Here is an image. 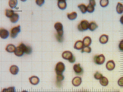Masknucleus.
I'll use <instances>...</instances> for the list:
<instances>
[{
	"label": "nucleus",
	"instance_id": "1",
	"mask_svg": "<svg viewBox=\"0 0 123 92\" xmlns=\"http://www.w3.org/2000/svg\"><path fill=\"white\" fill-rule=\"evenodd\" d=\"M54 27L57 31L58 38H62L63 35V26L62 24L60 22H57L54 25Z\"/></svg>",
	"mask_w": 123,
	"mask_h": 92
},
{
	"label": "nucleus",
	"instance_id": "2",
	"mask_svg": "<svg viewBox=\"0 0 123 92\" xmlns=\"http://www.w3.org/2000/svg\"><path fill=\"white\" fill-rule=\"evenodd\" d=\"M89 23L87 21L83 20L81 21L78 26V29L79 31H86L89 29Z\"/></svg>",
	"mask_w": 123,
	"mask_h": 92
},
{
	"label": "nucleus",
	"instance_id": "3",
	"mask_svg": "<svg viewBox=\"0 0 123 92\" xmlns=\"http://www.w3.org/2000/svg\"><path fill=\"white\" fill-rule=\"evenodd\" d=\"M65 69V64L61 62L58 63L56 65L55 71L57 74H62Z\"/></svg>",
	"mask_w": 123,
	"mask_h": 92
},
{
	"label": "nucleus",
	"instance_id": "4",
	"mask_svg": "<svg viewBox=\"0 0 123 92\" xmlns=\"http://www.w3.org/2000/svg\"><path fill=\"white\" fill-rule=\"evenodd\" d=\"M94 62L98 65H102L105 62V58L103 54L95 56L93 58Z\"/></svg>",
	"mask_w": 123,
	"mask_h": 92
},
{
	"label": "nucleus",
	"instance_id": "5",
	"mask_svg": "<svg viewBox=\"0 0 123 92\" xmlns=\"http://www.w3.org/2000/svg\"><path fill=\"white\" fill-rule=\"evenodd\" d=\"M20 25L14 27L11 31V37L13 39L16 38L19 33L20 32Z\"/></svg>",
	"mask_w": 123,
	"mask_h": 92
},
{
	"label": "nucleus",
	"instance_id": "6",
	"mask_svg": "<svg viewBox=\"0 0 123 92\" xmlns=\"http://www.w3.org/2000/svg\"><path fill=\"white\" fill-rule=\"evenodd\" d=\"M63 58L66 60H70L74 57L72 53L70 51H67L63 52L62 54Z\"/></svg>",
	"mask_w": 123,
	"mask_h": 92
},
{
	"label": "nucleus",
	"instance_id": "7",
	"mask_svg": "<svg viewBox=\"0 0 123 92\" xmlns=\"http://www.w3.org/2000/svg\"><path fill=\"white\" fill-rule=\"evenodd\" d=\"M23 50L25 53L27 54H30L32 52V49L29 46H26L23 43H21L19 45Z\"/></svg>",
	"mask_w": 123,
	"mask_h": 92
},
{
	"label": "nucleus",
	"instance_id": "8",
	"mask_svg": "<svg viewBox=\"0 0 123 92\" xmlns=\"http://www.w3.org/2000/svg\"><path fill=\"white\" fill-rule=\"evenodd\" d=\"M73 69L75 73L78 75H81L83 73V69L81 67L80 64L79 63L74 65Z\"/></svg>",
	"mask_w": 123,
	"mask_h": 92
},
{
	"label": "nucleus",
	"instance_id": "9",
	"mask_svg": "<svg viewBox=\"0 0 123 92\" xmlns=\"http://www.w3.org/2000/svg\"><path fill=\"white\" fill-rule=\"evenodd\" d=\"M9 36L8 31L3 28H1L0 30V36L2 39H5Z\"/></svg>",
	"mask_w": 123,
	"mask_h": 92
},
{
	"label": "nucleus",
	"instance_id": "10",
	"mask_svg": "<svg viewBox=\"0 0 123 92\" xmlns=\"http://www.w3.org/2000/svg\"><path fill=\"white\" fill-rule=\"evenodd\" d=\"M116 64L113 60H110L107 62L106 64L107 69L109 71H112L115 68Z\"/></svg>",
	"mask_w": 123,
	"mask_h": 92
},
{
	"label": "nucleus",
	"instance_id": "11",
	"mask_svg": "<svg viewBox=\"0 0 123 92\" xmlns=\"http://www.w3.org/2000/svg\"><path fill=\"white\" fill-rule=\"evenodd\" d=\"M82 79L81 77H76L74 78L72 80V84L74 86L78 87L81 84Z\"/></svg>",
	"mask_w": 123,
	"mask_h": 92
},
{
	"label": "nucleus",
	"instance_id": "12",
	"mask_svg": "<svg viewBox=\"0 0 123 92\" xmlns=\"http://www.w3.org/2000/svg\"><path fill=\"white\" fill-rule=\"evenodd\" d=\"M58 7L60 9L64 10L66 9L67 7L66 2L63 0H59L58 2Z\"/></svg>",
	"mask_w": 123,
	"mask_h": 92
},
{
	"label": "nucleus",
	"instance_id": "13",
	"mask_svg": "<svg viewBox=\"0 0 123 92\" xmlns=\"http://www.w3.org/2000/svg\"><path fill=\"white\" fill-rule=\"evenodd\" d=\"M29 81L30 83L33 85H37L40 82L39 77L36 76H33L29 78Z\"/></svg>",
	"mask_w": 123,
	"mask_h": 92
},
{
	"label": "nucleus",
	"instance_id": "14",
	"mask_svg": "<svg viewBox=\"0 0 123 92\" xmlns=\"http://www.w3.org/2000/svg\"><path fill=\"white\" fill-rule=\"evenodd\" d=\"M24 53V52L22 48L19 46L18 47H17L14 52L15 54L18 57L22 56Z\"/></svg>",
	"mask_w": 123,
	"mask_h": 92
},
{
	"label": "nucleus",
	"instance_id": "15",
	"mask_svg": "<svg viewBox=\"0 0 123 92\" xmlns=\"http://www.w3.org/2000/svg\"><path fill=\"white\" fill-rule=\"evenodd\" d=\"M84 45L83 42L81 40L77 41L75 44L74 48L77 50H80L82 49L84 47Z\"/></svg>",
	"mask_w": 123,
	"mask_h": 92
},
{
	"label": "nucleus",
	"instance_id": "16",
	"mask_svg": "<svg viewBox=\"0 0 123 92\" xmlns=\"http://www.w3.org/2000/svg\"><path fill=\"white\" fill-rule=\"evenodd\" d=\"M83 42L85 47H89L92 43V40L90 37L86 36L84 38Z\"/></svg>",
	"mask_w": 123,
	"mask_h": 92
},
{
	"label": "nucleus",
	"instance_id": "17",
	"mask_svg": "<svg viewBox=\"0 0 123 92\" xmlns=\"http://www.w3.org/2000/svg\"><path fill=\"white\" fill-rule=\"evenodd\" d=\"M109 39V36L108 35H103L100 36L99 38V41L101 43L105 44L108 42Z\"/></svg>",
	"mask_w": 123,
	"mask_h": 92
},
{
	"label": "nucleus",
	"instance_id": "18",
	"mask_svg": "<svg viewBox=\"0 0 123 92\" xmlns=\"http://www.w3.org/2000/svg\"><path fill=\"white\" fill-rule=\"evenodd\" d=\"M19 69L18 67L15 65H12L10 68V71L12 74L16 75L18 73Z\"/></svg>",
	"mask_w": 123,
	"mask_h": 92
},
{
	"label": "nucleus",
	"instance_id": "19",
	"mask_svg": "<svg viewBox=\"0 0 123 92\" xmlns=\"http://www.w3.org/2000/svg\"><path fill=\"white\" fill-rule=\"evenodd\" d=\"M16 47L14 45L10 44L8 45L6 48V50L10 53L14 52Z\"/></svg>",
	"mask_w": 123,
	"mask_h": 92
},
{
	"label": "nucleus",
	"instance_id": "20",
	"mask_svg": "<svg viewBox=\"0 0 123 92\" xmlns=\"http://www.w3.org/2000/svg\"><path fill=\"white\" fill-rule=\"evenodd\" d=\"M98 27V25L94 21H92L89 23V29L91 31H93Z\"/></svg>",
	"mask_w": 123,
	"mask_h": 92
},
{
	"label": "nucleus",
	"instance_id": "21",
	"mask_svg": "<svg viewBox=\"0 0 123 92\" xmlns=\"http://www.w3.org/2000/svg\"><path fill=\"white\" fill-rule=\"evenodd\" d=\"M100 83L102 85L106 86L108 85L109 83L108 79L105 77H103L100 80Z\"/></svg>",
	"mask_w": 123,
	"mask_h": 92
},
{
	"label": "nucleus",
	"instance_id": "22",
	"mask_svg": "<svg viewBox=\"0 0 123 92\" xmlns=\"http://www.w3.org/2000/svg\"><path fill=\"white\" fill-rule=\"evenodd\" d=\"M19 16L17 14L15 13L14 15L10 18L11 21L13 23H16L19 19Z\"/></svg>",
	"mask_w": 123,
	"mask_h": 92
},
{
	"label": "nucleus",
	"instance_id": "23",
	"mask_svg": "<svg viewBox=\"0 0 123 92\" xmlns=\"http://www.w3.org/2000/svg\"><path fill=\"white\" fill-rule=\"evenodd\" d=\"M117 12L119 14H121L123 12V5L122 4L118 3L116 7Z\"/></svg>",
	"mask_w": 123,
	"mask_h": 92
},
{
	"label": "nucleus",
	"instance_id": "24",
	"mask_svg": "<svg viewBox=\"0 0 123 92\" xmlns=\"http://www.w3.org/2000/svg\"><path fill=\"white\" fill-rule=\"evenodd\" d=\"M68 18L70 20H74L76 18L77 16V13L75 12H73L70 14H67Z\"/></svg>",
	"mask_w": 123,
	"mask_h": 92
},
{
	"label": "nucleus",
	"instance_id": "25",
	"mask_svg": "<svg viewBox=\"0 0 123 92\" xmlns=\"http://www.w3.org/2000/svg\"><path fill=\"white\" fill-rule=\"evenodd\" d=\"M79 8L81 11V12L83 14H85L86 13L87 11V7L86 6L83 4L78 5V6Z\"/></svg>",
	"mask_w": 123,
	"mask_h": 92
},
{
	"label": "nucleus",
	"instance_id": "26",
	"mask_svg": "<svg viewBox=\"0 0 123 92\" xmlns=\"http://www.w3.org/2000/svg\"><path fill=\"white\" fill-rule=\"evenodd\" d=\"M14 11L11 9H6L5 11V15L7 17L10 18L14 14Z\"/></svg>",
	"mask_w": 123,
	"mask_h": 92
},
{
	"label": "nucleus",
	"instance_id": "27",
	"mask_svg": "<svg viewBox=\"0 0 123 92\" xmlns=\"http://www.w3.org/2000/svg\"><path fill=\"white\" fill-rule=\"evenodd\" d=\"M18 1L17 0H10L9 2V4L11 8H15L17 5Z\"/></svg>",
	"mask_w": 123,
	"mask_h": 92
},
{
	"label": "nucleus",
	"instance_id": "28",
	"mask_svg": "<svg viewBox=\"0 0 123 92\" xmlns=\"http://www.w3.org/2000/svg\"><path fill=\"white\" fill-rule=\"evenodd\" d=\"M2 92H16L15 88L14 87H9L7 88H4Z\"/></svg>",
	"mask_w": 123,
	"mask_h": 92
},
{
	"label": "nucleus",
	"instance_id": "29",
	"mask_svg": "<svg viewBox=\"0 0 123 92\" xmlns=\"http://www.w3.org/2000/svg\"><path fill=\"white\" fill-rule=\"evenodd\" d=\"M109 3L108 0H101L100 1V4L101 7H105L108 6Z\"/></svg>",
	"mask_w": 123,
	"mask_h": 92
},
{
	"label": "nucleus",
	"instance_id": "30",
	"mask_svg": "<svg viewBox=\"0 0 123 92\" xmlns=\"http://www.w3.org/2000/svg\"><path fill=\"white\" fill-rule=\"evenodd\" d=\"M94 7L91 5L89 4L87 6V11L89 13H92L94 10Z\"/></svg>",
	"mask_w": 123,
	"mask_h": 92
},
{
	"label": "nucleus",
	"instance_id": "31",
	"mask_svg": "<svg viewBox=\"0 0 123 92\" xmlns=\"http://www.w3.org/2000/svg\"><path fill=\"white\" fill-rule=\"evenodd\" d=\"M91 52V48L89 47H84L82 50L81 52L83 53L84 52H86L89 53Z\"/></svg>",
	"mask_w": 123,
	"mask_h": 92
},
{
	"label": "nucleus",
	"instance_id": "32",
	"mask_svg": "<svg viewBox=\"0 0 123 92\" xmlns=\"http://www.w3.org/2000/svg\"><path fill=\"white\" fill-rule=\"evenodd\" d=\"M94 78L97 80H100L103 77V75L98 72H96L94 75Z\"/></svg>",
	"mask_w": 123,
	"mask_h": 92
},
{
	"label": "nucleus",
	"instance_id": "33",
	"mask_svg": "<svg viewBox=\"0 0 123 92\" xmlns=\"http://www.w3.org/2000/svg\"><path fill=\"white\" fill-rule=\"evenodd\" d=\"M56 79L58 82H61L64 79V77L63 74H57Z\"/></svg>",
	"mask_w": 123,
	"mask_h": 92
},
{
	"label": "nucleus",
	"instance_id": "34",
	"mask_svg": "<svg viewBox=\"0 0 123 92\" xmlns=\"http://www.w3.org/2000/svg\"><path fill=\"white\" fill-rule=\"evenodd\" d=\"M45 2L44 0H37L36 1V4L39 6H42L44 4Z\"/></svg>",
	"mask_w": 123,
	"mask_h": 92
},
{
	"label": "nucleus",
	"instance_id": "35",
	"mask_svg": "<svg viewBox=\"0 0 123 92\" xmlns=\"http://www.w3.org/2000/svg\"><path fill=\"white\" fill-rule=\"evenodd\" d=\"M118 83L119 86L121 87H123V77H121L119 79Z\"/></svg>",
	"mask_w": 123,
	"mask_h": 92
},
{
	"label": "nucleus",
	"instance_id": "36",
	"mask_svg": "<svg viewBox=\"0 0 123 92\" xmlns=\"http://www.w3.org/2000/svg\"><path fill=\"white\" fill-rule=\"evenodd\" d=\"M119 49L121 51L123 52V40L120 42L119 43Z\"/></svg>",
	"mask_w": 123,
	"mask_h": 92
},
{
	"label": "nucleus",
	"instance_id": "37",
	"mask_svg": "<svg viewBox=\"0 0 123 92\" xmlns=\"http://www.w3.org/2000/svg\"><path fill=\"white\" fill-rule=\"evenodd\" d=\"M89 4L94 7L96 5L95 1L94 0H90L89 1Z\"/></svg>",
	"mask_w": 123,
	"mask_h": 92
},
{
	"label": "nucleus",
	"instance_id": "38",
	"mask_svg": "<svg viewBox=\"0 0 123 92\" xmlns=\"http://www.w3.org/2000/svg\"><path fill=\"white\" fill-rule=\"evenodd\" d=\"M75 61V57L74 56V57L71 60H69V62L71 63H74Z\"/></svg>",
	"mask_w": 123,
	"mask_h": 92
},
{
	"label": "nucleus",
	"instance_id": "39",
	"mask_svg": "<svg viewBox=\"0 0 123 92\" xmlns=\"http://www.w3.org/2000/svg\"><path fill=\"white\" fill-rule=\"evenodd\" d=\"M120 22L123 25V15L120 18Z\"/></svg>",
	"mask_w": 123,
	"mask_h": 92
},
{
	"label": "nucleus",
	"instance_id": "40",
	"mask_svg": "<svg viewBox=\"0 0 123 92\" xmlns=\"http://www.w3.org/2000/svg\"><path fill=\"white\" fill-rule=\"evenodd\" d=\"M22 92H28L27 91H26L24 90V91H22Z\"/></svg>",
	"mask_w": 123,
	"mask_h": 92
},
{
	"label": "nucleus",
	"instance_id": "41",
	"mask_svg": "<svg viewBox=\"0 0 123 92\" xmlns=\"http://www.w3.org/2000/svg\"></svg>",
	"mask_w": 123,
	"mask_h": 92
}]
</instances>
